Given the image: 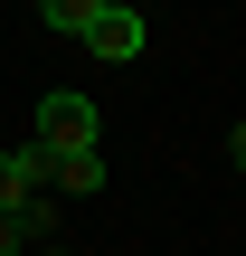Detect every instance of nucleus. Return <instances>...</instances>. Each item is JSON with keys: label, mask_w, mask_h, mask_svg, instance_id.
Returning a JSON list of instances; mask_svg holds the SVG:
<instances>
[{"label": "nucleus", "mask_w": 246, "mask_h": 256, "mask_svg": "<svg viewBox=\"0 0 246 256\" xmlns=\"http://www.w3.org/2000/svg\"><path fill=\"white\" fill-rule=\"evenodd\" d=\"M38 152H76V142H104V114H95V95H76V86H57V95H38V133H28Z\"/></svg>", "instance_id": "nucleus-1"}, {"label": "nucleus", "mask_w": 246, "mask_h": 256, "mask_svg": "<svg viewBox=\"0 0 246 256\" xmlns=\"http://www.w3.org/2000/svg\"><path fill=\"white\" fill-rule=\"evenodd\" d=\"M76 38H85L104 66H133V57H142V38H152V19H142V0H104V10H95Z\"/></svg>", "instance_id": "nucleus-2"}, {"label": "nucleus", "mask_w": 246, "mask_h": 256, "mask_svg": "<svg viewBox=\"0 0 246 256\" xmlns=\"http://www.w3.org/2000/svg\"><path fill=\"white\" fill-rule=\"evenodd\" d=\"M104 180H114V171H104V142H76V152H47V190H76V200H85V190H104Z\"/></svg>", "instance_id": "nucleus-3"}, {"label": "nucleus", "mask_w": 246, "mask_h": 256, "mask_svg": "<svg viewBox=\"0 0 246 256\" xmlns=\"http://www.w3.org/2000/svg\"><path fill=\"white\" fill-rule=\"evenodd\" d=\"M9 218H19V238H28V247H47V238H57V190H28Z\"/></svg>", "instance_id": "nucleus-4"}, {"label": "nucleus", "mask_w": 246, "mask_h": 256, "mask_svg": "<svg viewBox=\"0 0 246 256\" xmlns=\"http://www.w3.org/2000/svg\"><path fill=\"white\" fill-rule=\"evenodd\" d=\"M95 10H104V0H38V19H47V28H57V38H76V28H85V19H95Z\"/></svg>", "instance_id": "nucleus-5"}, {"label": "nucleus", "mask_w": 246, "mask_h": 256, "mask_svg": "<svg viewBox=\"0 0 246 256\" xmlns=\"http://www.w3.org/2000/svg\"><path fill=\"white\" fill-rule=\"evenodd\" d=\"M19 247H28V238H19V218L0 209V256H19Z\"/></svg>", "instance_id": "nucleus-6"}, {"label": "nucleus", "mask_w": 246, "mask_h": 256, "mask_svg": "<svg viewBox=\"0 0 246 256\" xmlns=\"http://www.w3.org/2000/svg\"><path fill=\"white\" fill-rule=\"evenodd\" d=\"M38 256H66V247H57V238H47V247H38Z\"/></svg>", "instance_id": "nucleus-7"}]
</instances>
